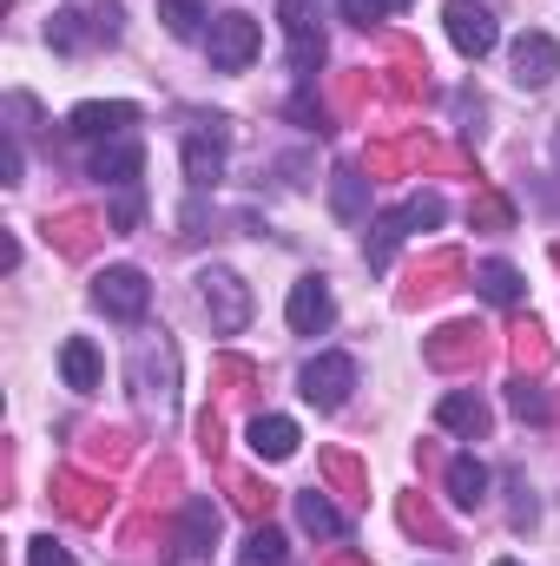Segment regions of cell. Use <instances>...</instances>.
Returning <instances> with one entry per match:
<instances>
[{"mask_svg": "<svg viewBox=\"0 0 560 566\" xmlns=\"http://www.w3.org/2000/svg\"><path fill=\"white\" fill-rule=\"evenodd\" d=\"M211 547H218V507H211L205 494H191L185 514H178V554H185V560H205Z\"/></svg>", "mask_w": 560, "mask_h": 566, "instance_id": "obj_12", "label": "cell"}, {"mask_svg": "<svg viewBox=\"0 0 560 566\" xmlns=\"http://www.w3.org/2000/svg\"><path fill=\"white\" fill-rule=\"evenodd\" d=\"M442 27H448V40H455V53H468V60H481V53H495V40H501V27H495V13H488L481 0H448V7H442Z\"/></svg>", "mask_w": 560, "mask_h": 566, "instance_id": "obj_6", "label": "cell"}, {"mask_svg": "<svg viewBox=\"0 0 560 566\" xmlns=\"http://www.w3.org/2000/svg\"><path fill=\"white\" fill-rule=\"evenodd\" d=\"M139 218H145V185H120V198H113L106 224H113V231H139Z\"/></svg>", "mask_w": 560, "mask_h": 566, "instance_id": "obj_23", "label": "cell"}, {"mask_svg": "<svg viewBox=\"0 0 560 566\" xmlns=\"http://www.w3.org/2000/svg\"><path fill=\"white\" fill-rule=\"evenodd\" d=\"M475 290H481L488 303H501V310H515V303H521V271L495 258V264H481V271H475Z\"/></svg>", "mask_w": 560, "mask_h": 566, "instance_id": "obj_20", "label": "cell"}, {"mask_svg": "<svg viewBox=\"0 0 560 566\" xmlns=\"http://www.w3.org/2000/svg\"><path fill=\"white\" fill-rule=\"evenodd\" d=\"M283 316H290V329H297V336H323V329L336 323V296H330V283H323V277H297V283H290Z\"/></svg>", "mask_w": 560, "mask_h": 566, "instance_id": "obj_9", "label": "cell"}, {"mask_svg": "<svg viewBox=\"0 0 560 566\" xmlns=\"http://www.w3.org/2000/svg\"><path fill=\"white\" fill-rule=\"evenodd\" d=\"M554 145H560V139H554Z\"/></svg>", "mask_w": 560, "mask_h": 566, "instance_id": "obj_30", "label": "cell"}, {"mask_svg": "<svg viewBox=\"0 0 560 566\" xmlns=\"http://www.w3.org/2000/svg\"><path fill=\"white\" fill-rule=\"evenodd\" d=\"M126 126H139V106H126V99H86L66 113L73 139H126Z\"/></svg>", "mask_w": 560, "mask_h": 566, "instance_id": "obj_10", "label": "cell"}, {"mask_svg": "<svg viewBox=\"0 0 560 566\" xmlns=\"http://www.w3.org/2000/svg\"><path fill=\"white\" fill-rule=\"evenodd\" d=\"M139 171H145L139 139H106L93 151V178H100V185H139Z\"/></svg>", "mask_w": 560, "mask_h": 566, "instance_id": "obj_14", "label": "cell"}, {"mask_svg": "<svg viewBox=\"0 0 560 566\" xmlns=\"http://www.w3.org/2000/svg\"><path fill=\"white\" fill-rule=\"evenodd\" d=\"M330 205H336L343 224H363V218H370V178H363L356 165H336V178H330Z\"/></svg>", "mask_w": 560, "mask_h": 566, "instance_id": "obj_16", "label": "cell"}, {"mask_svg": "<svg viewBox=\"0 0 560 566\" xmlns=\"http://www.w3.org/2000/svg\"><path fill=\"white\" fill-rule=\"evenodd\" d=\"M283 560H290V547H283L278 527H251V541H245L238 566H283Z\"/></svg>", "mask_w": 560, "mask_h": 566, "instance_id": "obj_22", "label": "cell"}, {"mask_svg": "<svg viewBox=\"0 0 560 566\" xmlns=\"http://www.w3.org/2000/svg\"><path fill=\"white\" fill-rule=\"evenodd\" d=\"M0 178L20 185V139H7V151H0Z\"/></svg>", "mask_w": 560, "mask_h": 566, "instance_id": "obj_28", "label": "cell"}, {"mask_svg": "<svg viewBox=\"0 0 560 566\" xmlns=\"http://www.w3.org/2000/svg\"><path fill=\"white\" fill-rule=\"evenodd\" d=\"M508 409H515L521 422H548V396H541L535 382H508Z\"/></svg>", "mask_w": 560, "mask_h": 566, "instance_id": "obj_25", "label": "cell"}, {"mask_svg": "<svg viewBox=\"0 0 560 566\" xmlns=\"http://www.w3.org/2000/svg\"><path fill=\"white\" fill-rule=\"evenodd\" d=\"M508 66H515V86H528V93L554 86V73H560L554 33H521V40H515V53H508Z\"/></svg>", "mask_w": 560, "mask_h": 566, "instance_id": "obj_11", "label": "cell"}, {"mask_svg": "<svg viewBox=\"0 0 560 566\" xmlns=\"http://www.w3.org/2000/svg\"><path fill=\"white\" fill-rule=\"evenodd\" d=\"M27 566H73V554L53 534H40V541H27Z\"/></svg>", "mask_w": 560, "mask_h": 566, "instance_id": "obj_27", "label": "cell"}, {"mask_svg": "<svg viewBox=\"0 0 560 566\" xmlns=\"http://www.w3.org/2000/svg\"><path fill=\"white\" fill-rule=\"evenodd\" d=\"M442 218H448V205H442L435 191H416V198L403 205V224H409V231H435Z\"/></svg>", "mask_w": 560, "mask_h": 566, "instance_id": "obj_24", "label": "cell"}, {"mask_svg": "<svg viewBox=\"0 0 560 566\" xmlns=\"http://www.w3.org/2000/svg\"><path fill=\"white\" fill-rule=\"evenodd\" d=\"M495 566H521V560H495Z\"/></svg>", "mask_w": 560, "mask_h": 566, "instance_id": "obj_29", "label": "cell"}, {"mask_svg": "<svg viewBox=\"0 0 560 566\" xmlns=\"http://www.w3.org/2000/svg\"><path fill=\"white\" fill-rule=\"evenodd\" d=\"M350 389H356V363L350 356H310L303 363V402L310 409H343L350 402Z\"/></svg>", "mask_w": 560, "mask_h": 566, "instance_id": "obj_7", "label": "cell"}, {"mask_svg": "<svg viewBox=\"0 0 560 566\" xmlns=\"http://www.w3.org/2000/svg\"><path fill=\"white\" fill-rule=\"evenodd\" d=\"M60 376H66V389L93 396V389H100V376H106V363H100V349H93L86 336H66V343H60Z\"/></svg>", "mask_w": 560, "mask_h": 566, "instance_id": "obj_15", "label": "cell"}, {"mask_svg": "<svg viewBox=\"0 0 560 566\" xmlns=\"http://www.w3.org/2000/svg\"><path fill=\"white\" fill-rule=\"evenodd\" d=\"M409 0H343V20H356V27H370V20H383V13H403Z\"/></svg>", "mask_w": 560, "mask_h": 566, "instance_id": "obj_26", "label": "cell"}, {"mask_svg": "<svg viewBox=\"0 0 560 566\" xmlns=\"http://www.w3.org/2000/svg\"><path fill=\"white\" fill-rule=\"evenodd\" d=\"M448 501H455V507H481V501H488V468H481L475 454H455V461H448Z\"/></svg>", "mask_w": 560, "mask_h": 566, "instance_id": "obj_18", "label": "cell"}, {"mask_svg": "<svg viewBox=\"0 0 560 566\" xmlns=\"http://www.w3.org/2000/svg\"><path fill=\"white\" fill-rule=\"evenodd\" d=\"M158 20H165L172 40H198V27L211 20V7L205 0H158Z\"/></svg>", "mask_w": 560, "mask_h": 566, "instance_id": "obj_21", "label": "cell"}, {"mask_svg": "<svg viewBox=\"0 0 560 566\" xmlns=\"http://www.w3.org/2000/svg\"><path fill=\"white\" fill-rule=\"evenodd\" d=\"M198 296H205V316H211L218 336H238L251 323V283L238 277V271H205L198 277Z\"/></svg>", "mask_w": 560, "mask_h": 566, "instance_id": "obj_4", "label": "cell"}, {"mask_svg": "<svg viewBox=\"0 0 560 566\" xmlns=\"http://www.w3.org/2000/svg\"><path fill=\"white\" fill-rule=\"evenodd\" d=\"M120 20H126V13H120L113 0H106V7H86V13H80V7H66V13H53V27H46V40H53L60 53H86V46H113V40H120Z\"/></svg>", "mask_w": 560, "mask_h": 566, "instance_id": "obj_1", "label": "cell"}, {"mask_svg": "<svg viewBox=\"0 0 560 566\" xmlns=\"http://www.w3.org/2000/svg\"><path fill=\"white\" fill-rule=\"evenodd\" d=\"M278 20H283V40H290V73L317 80V66L330 53V40L317 27V0H278Z\"/></svg>", "mask_w": 560, "mask_h": 566, "instance_id": "obj_3", "label": "cell"}, {"mask_svg": "<svg viewBox=\"0 0 560 566\" xmlns=\"http://www.w3.org/2000/svg\"><path fill=\"white\" fill-rule=\"evenodd\" d=\"M297 441H303V434H297L290 416H258V422H251V454H258V461H290Z\"/></svg>", "mask_w": 560, "mask_h": 566, "instance_id": "obj_17", "label": "cell"}, {"mask_svg": "<svg viewBox=\"0 0 560 566\" xmlns=\"http://www.w3.org/2000/svg\"><path fill=\"white\" fill-rule=\"evenodd\" d=\"M435 422L448 428V434H462V441H481V434H488V402L468 396V389H448V396L435 402Z\"/></svg>", "mask_w": 560, "mask_h": 566, "instance_id": "obj_13", "label": "cell"}, {"mask_svg": "<svg viewBox=\"0 0 560 566\" xmlns=\"http://www.w3.org/2000/svg\"><path fill=\"white\" fill-rule=\"evenodd\" d=\"M93 303H100L113 323H139L145 310H152V283H145V271H133V264H113V271L93 277Z\"/></svg>", "mask_w": 560, "mask_h": 566, "instance_id": "obj_5", "label": "cell"}, {"mask_svg": "<svg viewBox=\"0 0 560 566\" xmlns=\"http://www.w3.org/2000/svg\"><path fill=\"white\" fill-rule=\"evenodd\" d=\"M205 53H211V66H218V73H245V66L265 53V27H258L251 13H218V20H211V40H205Z\"/></svg>", "mask_w": 560, "mask_h": 566, "instance_id": "obj_2", "label": "cell"}, {"mask_svg": "<svg viewBox=\"0 0 560 566\" xmlns=\"http://www.w3.org/2000/svg\"><path fill=\"white\" fill-rule=\"evenodd\" d=\"M225 139H231L225 119H198V126L185 133V178H191L198 191L225 178Z\"/></svg>", "mask_w": 560, "mask_h": 566, "instance_id": "obj_8", "label": "cell"}, {"mask_svg": "<svg viewBox=\"0 0 560 566\" xmlns=\"http://www.w3.org/2000/svg\"><path fill=\"white\" fill-rule=\"evenodd\" d=\"M297 521H303V534H317V541H343V514L310 488V494H297Z\"/></svg>", "mask_w": 560, "mask_h": 566, "instance_id": "obj_19", "label": "cell"}]
</instances>
